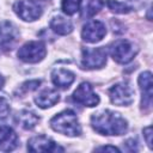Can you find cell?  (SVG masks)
Instances as JSON below:
<instances>
[{"label":"cell","mask_w":153,"mask_h":153,"mask_svg":"<svg viewBox=\"0 0 153 153\" xmlns=\"http://www.w3.org/2000/svg\"><path fill=\"white\" fill-rule=\"evenodd\" d=\"M92 128L102 135H122L128 129L127 121L111 110L99 111L91 117Z\"/></svg>","instance_id":"cell-1"},{"label":"cell","mask_w":153,"mask_h":153,"mask_svg":"<svg viewBox=\"0 0 153 153\" xmlns=\"http://www.w3.org/2000/svg\"><path fill=\"white\" fill-rule=\"evenodd\" d=\"M50 127L55 131L67 136H79L81 134V127L78 117L72 110H65L55 115L50 120Z\"/></svg>","instance_id":"cell-2"},{"label":"cell","mask_w":153,"mask_h":153,"mask_svg":"<svg viewBox=\"0 0 153 153\" xmlns=\"http://www.w3.org/2000/svg\"><path fill=\"white\" fill-rule=\"evenodd\" d=\"M47 54V49L43 42L39 41H30L22 45L18 50V57L27 63H36L44 59Z\"/></svg>","instance_id":"cell-3"},{"label":"cell","mask_w":153,"mask_h":153,"mask_svg":"<svg viewBox=\"0 0 153 153\" xmlns=\"http://www.w3.org/2000/svg\"><path fill=\"white\" fill-rule=\"evenodd\" d=\"M137 54V48L127 39H118L110 47V55L118 63H128Z\"/></svg>","instance_id":"cell-4"},{"label":"cell","mask_w":153,"mask_h":153,"mask_svg":"<svg viewBox=\"0 0 153 153\" xmlns=\"http://www.w3.org/2000/svg\"><path fill=\"white\" fill-rule=\"evenodd\" d=\"M109 97L112 104L127 106L134 102V90L127 82H118L109 90Z\"/></svg>","instance_id":"cell-5"},{"label":"cell","mask_w":153,"mask_h":153,"mask_svg":"<svg viewBox=\"0 0 153 153\" xmlns=\"http://www.w3.org/2000/svg\"><path fill=\"white\" fill-rule=\"evenodd\" d=\"M106 63V51L103 47L99 48H84L81 66L87 69L102 68Z\"/></svg>","instance_id":"cell-6"},{"label":"cell","mask_w":153,"mask_h":153,"mask_svg":"<svg viewBox=\"0 0 153 153\" xmlns=\"http://www.w3.org/2000/svg\"><path fill=\"white\" fill-rule=\"evenodd\" d=\"M13 10L25 22H33L42 16V7L36 0H19L14 4Z\"/></svg>","instance_id":"cell-7"},{"label":"cell","mask_w":153,"mask_h":153,"mask_svg":"<svg viewBox=\"0 0 153 153\" xmlns=\"http://www.w3.org/2000/svg\"><path fill=\"white\" fill-rule=\"evenodd\" d=\"M73 99L74 102L84 105V106H96L99 103V97L94 93L91 84L88 82H81L76 90L73 92Z\"/></svg>","instance_id":"cell-8"},{"label":"cell","mask_w":153,"mask_h":153,"mask_svg":"<svg viewBox=\"0 0 153 153\" xmlns=\"http://www.w3.org/2000/svg\"><path fill=\"white\" fill-rule=\"evenodd\" d=\"M106 33L105 25L99 20H92L84 25L81 31V37L85 42L88 43H96L99 42Z\"/></svg>","instance_id":"cell-9"},{"label":"cell","mask_w":153,"mask_h":153,"mask_svg":"<svg viewBox=\"0 0 153 153\" xmlns=\"http://www.w3.org/2000/svg\"><path fill=\"white\" fill-rule=\"evenodd\" d=\"M27 149L30 152H55V151H62L50 137L45 135H37L29 140L27 142Z\"/></svg>","instance_id":"cell-10"},{"label":"cell","mask_w":153,"mask_h":153,"mask_svg":"<svg viewBox=\"0 0 153 153\" xmlns=\"http://www.w3.org/2000/svg\"><path fill=\"white\" fill-rule=\"evenodd\" d=\"M139 86L141 90V105L143 109H149L152 104V73L143 72L139 76Z\"/></svg>","instance_id":"cell-11"},{"label":"cell","mask_w":153,"mask_h":153,"mask_svg":"<svg viewBox=\"0 0 153 153\" xmlns=\"http://www.w3.org/2000/svg\"><path fill=\"white\" fill-rule=\"evenodd\" d=\"M18 38V30L11 22L0 23V47L11 49Z\"/></svg>","instance_id":"cell-12"},{"label":"cell","mask_w":153,"mask_h":153,"mask_svg":"<svg viewBox=\"0 0 153 153\" xmlns=\"http://www.w3.org/2000/svg\"><path fill=\"white\" fill-rule=\"evenodd\" d=\"M18 146V136L16 131L6 126L0 127V151L10 152Z\"/></svg>","instance_id":"cell-13"},{"label":"cell","mask_w":153,"mask_h":153,"mask_svg":"<svg viewBox=\"0 0 153 153\" xmlns=\"http://www.w3.org/2000/svg\"><path fill=\"white\" fill-rule=\"evenodd\" d=\"M74 79H75V75L71 71L65 69V68L54 69L51 73V80H53L54 85H56L60 88L69 87L73 84Z\"/></svg>","instance_id":"cell-14"},{"label":"cell","mask_w":153,"mask_h":153,"mask_svg":"<svg viewBox=\"0 0 153 153\" xmlns=\"http://www.w3.org/2000/svg\"><path fill=\"white\" fill-rule=\"evenodd\" d=\"M59 100H60V94L57 93V91H55L53 88L43 90L35 98V102H36L37 106H39L41 109H47V108L54 106Z\"/></svg>","instance_id":"cell-15"},{"label":"cell","mask_w":153,"mask_h":153,"mask_svg":"<svg viewBox=\"0 0 153 153\" xmlns=\"http://www.w3.org/2000/svg\"><path fill=\"white\" fill-rule=\"evenodd\" d=\"M16 121L22 128L29 130L36 127V124L39 121V117L31 110H22L17 114Z\"/></svg>","instance_id":"cell-16"},{"label":"cell","mask_w":153,"mask_h":153,"mask_svg":"<svg viewBox=\"0 0 153 153\" xmlns=\"http://www.w3.org/2000/svg\"><path fill=\"white\" fill-rule=\"evenodd\" d=\"M50 29L57 35H68L73 30V24L62 16H55L50 20Z\"/></svg>","instance_id":"cell-17"},{"label":"cell","mask_w":153,"mask_h":153,"mask_svg":"<svg viewBox=\"0 0 153 153\" xmlns=\"http://www.w3.org/2000/svg\"><path fill=\"white\" fill-rule=\"evenodd\" d=\"M102 0H80L79 8L82 18H91L103 8Z\"/></svg>","instance_id":"cell-18"},{"label":"cell","mask_w":153,"mask_h":153,"mask_svg":"<svg viewBox=\"0 0 153 153\" xmlns=\"http://www.w3.org/2000/svg\"><path fill=\"white\" fill-rule=\"evenodd\" d=\"M108 7L115 12V13H120V14H124V13H129L131 11V7L128 6L124 2L117 1V0H108Z\"/></svg>","instance_id":"cell-19"},{"label":"cell","mask_w":153,"mask_h":153,"mask_svg":"<svg viewBox=\"0 0 153 153\" xmlns=\"http://www.w3.org/2000/svg\"><path fill=\"white\" fill-rule=\"evenodd\" d=\"M79 2L80 0H62V4H61L62 11L66 14L72 16L79 10Z\"/></svg>","instance_id":"cell-20"},{"label":"cell","mask_w":153,"mask_h":153,"mask_svg":"<svg viewBox=\"0 0 153 153\" xmlns=\"http://www.w3.org/2000/svg\"><path fill=\"white\" fill-rule=\"evenodd\" d=\"M10 112V100L5 94H0V118H4Z\"/></svg>","instance_id":"cell-21"},{"label":"cell","mask_w":153,"mask_h":153,"mask_svg":"<svg viewBox=\"0 0 153 153\" xmlns=\"http://www.w3.org/2000/svg\"><path fill=\"white\" fill-rule=\"evenodd\" d=\"M39 84H41V81H39V80H31V81H26V82H24V84L22 85V90H23L24 92L32 91V90L37 88Z\"/></svg>","instance_id":"cell-22"},{"label":"cell","mask_w":153,"mask_h":153,"mask_svg":"<svg viewBox=\"0 0 153 153\" xmlns=\"http://www.w3.org/2000/svg\"><path fill=\"white\" fill-rule=\"evenodd\" d=\"M143 135L146 137V142L148 145L149 148H152V140H151V136H152V128L151 127H146L143 129Z\"/></svg>","instance_id":"cell-23"},{"label":"cell","mask_w":153,"mask_h":153,"mask_svg":"<svg viewBox=\"0 0 153 153\" xmlns=\"http://www.w3.org/2000/svg\"><path fill=\"white\" fill-rule=\"evenodd\" d=\"M96 151H109V152H120V149L115 146H102V147H98L96 148Z\"/></svg>","instance_id":"cell-24"},{"label":"cell","mask_w":153,"mask_h":153,"mask_svg":"<svg viewBox=\"0 0 153 153\" xmlns=\"http://www.w3.org/2000/svg\"><path fill=\"white\" fill-rule=\"evenodd\" d=\"M4 84H5V80H4V78H2V75L0 74V88L4 86Z\"/></svg>","instance_id":"cell-25"},{"label":"cell","mask_w":153,"mask_h":153,"mask_svg":"<svg viewBox=\"0 0 153 153\" xmlns=\"http://www.w3.org/2000/svg\"><path fill=\"white\" fill-rule=\"evenodd\" d=\"M42 1H48V0H42Z\"/></svg>","instance_id":"cell-26"}]
</instances>
